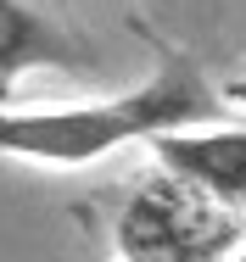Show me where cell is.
<instances>
[{
	"label": "cell",
	"instance_id": "6da1fadb",
	"mask_svg": "<svg viewBox=\"0 0 246 262\" xmlns=\"http://www.w3.org/2000/svg\"><path fill=\"white\" fill-rule=\"evenodd\" d=\"M213 117V95L191 73H162L140 84L135 95H118L106 106H67V112H11L6 117V151L34 162H96L118 151L135 134H179L185 123Z\"/></svg>",
	"mask_w": 246,
	"mask_h": 262
},
{
	"label": "cell",
	"instance_id": "7a4b0ae2",
	"mask_svg": "<svg viewBox=\"0 0 246 262\" xmlns=\"http://www.w3.org/2000/svg\"><path fill=\"white\" fill-rule=\"evenodd\" d=\"M235 212L218 207L207 190L162 173L118 217V257L123 262H230L235 251Z\"/></svg>",
	"mask_w": 246,
	"mask_h": 262
},
{
	"label": "cell",
	"instance_id": "3957f363",
	"mask_svg": "<svg viewBox=\"0 0 246 262\" xmlns=\"http://www.w3.org/2000/svg\"><path fill=\"white\" fill-rule=\"evenodd\" d=\"M157 157L174 179L207 190L218 207H246V128L218 134H162Z\"/></svg>",
	"mask_w": 246,
	"mask_h": 262
},
{
	"label": "cell",
	"instance_id": "277c9868",
	"mask_svg": "<svg viewBox=\"0 0 246 262\" xmlns=\"http://www.w3.org/2000/svg\"><path fill=\"white\" fill-rule=\"evenodd\" d=\"M230 262H246V251H235V257H230Z\"/></svg>",
	"mask_w": 246,
	"mask_h": 262
}]
</instances>
